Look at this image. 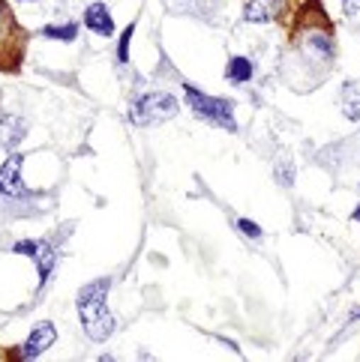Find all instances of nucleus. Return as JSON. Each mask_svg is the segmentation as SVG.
<instances>
[{
  "mask_svg": "<svg viewBox=\"0 0 360 362\" xmlns=\"http://www.w3.org/2000/svg\"><path fill=\"white\" fill-rule=\"evenodd\" d=\"M108 288H111L108 279H96L79 291V317H81L87 339H94V341H106L114 332V315L106 305Z\"/></svg>",
  "mask_w": 360,
  "mask_h": 362,
  "instance_id": "f257e3e1",
  "label": "nucleus"
},
{
  "mask_svg": "<svg viewBox=\"0 0 360 362\" xmlns=\"http://www.w3.org/2000/svg\"><path fill=\"white\" fill-rule=\"evenodd\" d=\"M184 90H186V102H189V108L196 111V117L223 126V129H228V132H235V129H237L235 114H231V102L216 99V96H204L192 84H186Z\"/></svg>",
  "mask_w": 360,
  "mask_h": 362,
  "instance_id": "f03ea898",
  "label": "nucleus"
},
{
  "mask_svg": "<svg viewBox=\"0 0 360 362\" xmlns=\"http://www.w3.org/2000/svg\"><path fill=\"white\" fill-rule=\"evenodd\" d=\"M177 99L171 93H147V96H141L133 111H130V120L135 126H150V123H162V120H169L177 114Z\"/></svg>",
  "mask_w": 360,
  "mask_h": 362,
  "instance_id": "7ed1b4c3",
  "label": "nucleus"
},
{
  "mask_svg": "<svg viewBox=\"0 0 360 362\" xmlns=\"http://www.w3.org/2000/svg\"><path fill=\"white\" fill-rule=\"evenodd\" d=\"M16 252L18 255H30L36 264H40V288L51 279V269L57 264V252L51 249L48 243H36V240H21L16 243Z\"/></svg>",
  "mask_w": 360,
  "mask_h": 362,
  "instance_id": "20e7f679",
  "label": "nucleus"
},
{
  "mask_svg": "<svg viewBox=\"0 0 360 362\" xmlns=\"http://www.w3.org/2000/svg\"><path fill=\"white\" fill-rule=\"evenodd\" d=\"M57 339V329H55V323L51 320H43V323H36V329L30 332V339L21 344V359H36L40 354H45L51 344H55Z\"/></svg>",
  "mask_w": 360,
  "mask_h": 362,
  "instance_id": "39448f33",
  "label": "nucleus"
},
{
  "mask_svg": "<svg viewBox=\"0 0 360 362\" xmlns=\"http://www.w3.org/2000/svg\"><path fill=\"white\" fill-rule=\"evenodd\" d=\"M21 162H24V156H18V153H12V156L4 162V168H0V195H6V198H21L24 195Z\"/></svg>",
  "mask_w": 360,
  "mask_h": 362,
  "instance_id": "423d86ee",
  "label": "nucleus"
},
{
  "mask_svg": "<svg viewBox=\"0 0 360 362\" xmlns=\"http://www.w3.org/2000/svg\"><path fill=\"white\" fill-rule=\"evenodd\" d=\"M84 28L94 30L96 36H111L114 33V18L108 16L106 4H90L84 9Z\"/></svg>",
  "mask_w": 360,
  "mask_h": 362,
  "instance_id": "0eeeda50",
  "label": "nucleus"
},
{
  "mask_svg": "<svg viewBox=\"0 0 360 362\" xmlns=\"http://www.w3.org/2000/svg\"><path fill=\"white\" fill-rule=\"evenodd\" d=\"M339 102H342V114H345V117L360 120V81H345L342 93H339Z\"/></svg>",
  "mask_w": 360,
  "mask_h": 362,
  "instance_id": "6e6552de",
  "label": "nucleus"
},
{
  "mask_svg": "<svg viewBox=\"0 0 360 362\" xmlns=\"http://www.w3.org/2000/svg\"><path fill=\"white\" fill-rule=\"evenodd\" d=\"M276 6H279V0H252L247 6V12H243V18L247 21H270L276 16Z\"/></svg>",
  "mask_w": 360,
  "mask_h": 362,
  "instance_id": "1a4fd4ad",
  "label": "nucleus"
},
{
  "mask_svg": "<svg viewBox=\"0 0 360 362\" xmlns=\"http://www.w3.org/2000/svg\"><path fill=\"white\" fill-rule=\"evenodd\" d=\"M252 78V63L247 57H235V60H228V81H235V84H247Z\"/></svg>",
  "mask_w": 360,
  "mask_h": 362,
  "instance_id": "9d476101",
  "label": "nucleus"
},
{
  "mask_svg": "<svg viewBox=\"0 0 360 362\" xmlns=\"http://www.w3.org/2000/svg\"><path fill=\"white\" fill-rule=\"evenodd\" d=\"M43 36L60 40V42H72L75 36H79V28H75V24H48V28H43Z\"/></svg>",
  "mask_w": 360,
  "mask_h": 362,
  "instance_id": "9b49d317",
  "label": "nucleus"
},
{
  "mask_svg": "<svg viewBox=\"0 0 360 362\" xmlns=\"http://www.w3.org/2000/svg\"><path fill=\"white\" fill-rule=\"evenodd\" d=\"M133 33H135V24H130V28L123 30V36H120V45H118V60L120 63L130 60V40H133Z\"/></svg>",
  "mask_w": 360,
  "mask_h": 362,
  "instance_id": "f8f14e48",
  "label": "nucleus"
},
{
  "mask_svg": "<svg viewBox=\"0 0 360 362\" xmlns=\"http://www.w3.org/2000/svg\"><path fill=\"white\" fill-rule=\"evenodd\" d=\"M237 228H240V230H243V234H247V237H252V240H259V237H261V228L255 225V222H249V218H240V222H237Z\"/></svg>",
  "mask_w": 360,
  "mask_h": 362,
  "instance_id": "ddd939ff",
  "label": "nucleus"
},
{
  "mask_svg": "<svg viewBox=\"0 0 360 362\" xmlns=\"http://www.w3.org/2000/svg\"><path fill=\"white\" fill-rule=\"evenodd\" d=\"M342 9L351 21H360V0H342Z\"/></svg>",
  "mask_w": 360,
  "mask_h": 362,
  "instance_id": "4468645a",
  "label": "nucleus"
},
{
  "mask_svg": "<svg viewBox=\"0 0 360 362\" xmlns=\"http://www.w3.org/2000/svg\"><path fill=\"white\" fill-rule=\"evenodd\" d=\"M354 222H360V206H357V210H354Z\"/></svg>",
  "mask_w": 360,
  "mask_h": 362,
  "instance_id": "2eb2a0df",
  "label": "nucleus"
},
{
  "mask_svg": "<svg viewBox=\"0 0 360 362\" xmlns=\"http://www.w3.org/2000/svg\"><path fill=\"white\" fill-rule=\"evenodd\" d=\"M24 4H30V0H24Z\"/></svg>",
  "mask_w": 360,
  "mask_h": 362,
  "instance_id": "dca6fc26",
  "label": "nucleus"
}]
</instances>
